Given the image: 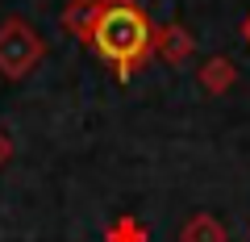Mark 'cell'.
<instances>
[{
    "label": "cell",
    "instance_id": "1",
    "mask_svg": "<svg viewBox=\"0 0 250 242\" xmlns=\"http://www.w3.org/2000/svg\"><path fill=\"white\" fill-rule=\"evenodd\" d=\"M62 25L117 80H134L159 54V29L138 0H71L62 13Z\"/></svg>",
    "mask_w": 250,
    "mask_h": 242
},
{
    "label": "cell",
    "instance_id": "2",
    "mask_svg": "<svg viewBox=\"0 0 250 242\" xmlns=\"http://www.w3.org/2000/svg\"><path fill=\"white\" fill-rule=\"evenodd\" d=\"M42 38H38L34 25H25V21L9 17L4 25H0V75L4 80H21V75H29L38 63H42Z\"/></svg>",
    "mask_w": 250,
    "mask_h": 242
},
{
    "label": "cell",
    "instance_id": "3",
    "mask_svg": "<svg viewBox=\"0 0 250 242\" xmlns=\"http://www.w3.org/2000/svg\"><path fill=\"white\" fill-rule=\"evenodd\" d=\"M192 34L188 29H179V25H167V29H159V54L167 59V63H184L188 54H192Z\"/></svg>",
    "mask_w": 250,
    "mask_h": 242
},
{
    "label": "cell",
    "instance_id": "4",
    "mask_svg": "<svg viewBox=\"0 0 250 242\" xmlns=\"http://www.w3.org/2000/svg\"><path fill=\"white\" fill-rule=\"evenodd\" d=\"M179 242H225V230L208 213H196L184 230H179Z\"/></svg>",
    "mask_w": 250,
    "mask_h": 242
},
{
    "label": "cell",
    "instance_id": "5",
    "mask_svg": "<svg viewBox=\"0 0 250 242\" xmlns=\"http://www.w3.org/2000/svg\"><path fill=\"white\" fill-rule=\"evenodd\" d=\"M200 84H205L213 96H217V92H225L233 84V63H229V59H208V63L200 67Z\"/></svg>",
    "mask_w": 250,
    "mask_h": 242
},
{
    "label": "cell",
    "instance_id": "6",
    "mask_svg": "<svg viewBox=\"0 0 250 242\" xmlns=\"http://www.w3.org/2000/svg\"><path fill=\"white\" fill-rule=\"evenodd\" d=\"M108 242H146V234H142L138 221H117V230L108 234Z\"/></svg>",
    "mask_w": 250,
    "mask_h": 242
},
{
    "label": "cell",
    "instance_id": "7",
    "mask_svg": "<svg viewBox=\"0 0 250 242\" xmlns=\"http://www.w3.org/2000/svg\"><path fill=\"white\" fill-rule=\"evenodd\" d=\"M4 159H9V138L0 134V163H4Z\"/></svg>",
    "mask_w": 250,
    "mask_h": 242
},
{
    "label": "cell",
    "instance_id": "8",
    "mask_svg": "<svg viewBox=\"0 0 250 242\" xmlns=\"http://www.w3.org/2000/svg\"><path fill=\"white\" fill-rule=\"evenodd\" d=\"M242 34H246V42H250V17H246V21H242Z\"/></svg>",
    "mask_w": 250,
    "mask_h": 242
}]
</instances>
